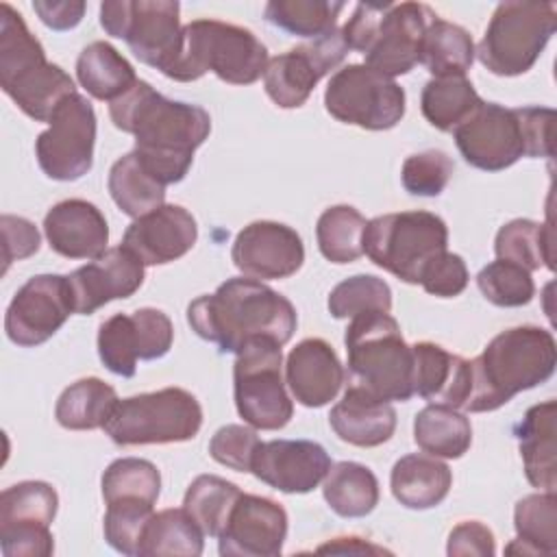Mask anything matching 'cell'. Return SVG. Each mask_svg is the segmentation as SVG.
I'll use <instances>...</instances> for the list:
<instances>
[{
  "instance_id": "1",
  "label": "cell",
  "mask_w": 557,
  "mask_h": 557,
  "mask_svg": "<svg viewBox=\"0 0 557 557\" xmlns=\"http://www.w3.org/2000/svg\"><path fill=\"white\" fill-rule=\"evenodd\" d=\"M109 115L115 128L135 137L133 152L165 187L187 176L196 148L211 133L202 107L165 98L141 78L109 104Z\"/></svg>"
},
{
  "instance_id": "2",
  "label": "cell",
  "mask_w": 557,
  "mask_h": 557,
  "mask_svg": "<svg viewBox=\"0 0 557 557\" xmlns=\"http://www.w3.org/2000/svg\"><path fill=\"white\" fill-rule=\"evenodd\" d=\"M191 331L222 352H239L255 337H270L281 346L296 331L294 305L257 278H226L213 294L198 296L187 307Z\"/></svg>"
},
{
  "instance_id": "3",
  "label": "cell",
  "mask_w": 557,
  "mask_h": 557,
  "mask_svg": "<svg viewBox=\"0 0 557 557\" xmlns=\"http://www.w3.org/2000/svg\"><path fill=\"white\" fill-rule=\"evenodd\" d=\"M555 366L557 346L550 331L531 324L500 331L470 361L472 385L463 411H494L516 394L546 383Z\"/></svg>"
},
{
  "instance_id": "4",
  "label": "cell",
  "mask_w": 557,
  "mask_h": 557,
  "mask_svg": "<svg viewBox=\"0 0 557 557\" xmlns=\"http://www.w3.org/2000/svg\"><path fill=\"white\" fill-rule=\"evenodd\" d=\"M555 111L548 107L507 109L481 102L455 131L463 161L483 172H500L522 157H553Z\"/></svg>"
},
{
  "instance_id": "5",
  "label": "cell",
  "mask_w": 557,
  "mask_h": 557,
  "mask_svg": "<svg viewBox=\"0 0 557 557\" xmlns=\"http://www.w3.org/2000/svg\"><path fill=\"white\" fill-rule=\"evenodd\" d=\"M0 87L35 122H50L76 94L70 74L46 61L44 46L9 2L0 4Z\"/></svg>"
},
{
  "instance_id": "6",
  "label": "cell",
  "mask_w": 557,
  "mask_h": 557,
  "mask_svg": "<svg viewBox=\"0 0 557 557\" xmlns=\"http://www.w3.org/2000/svg\"><path fill=\"white\" fill-rule=\"evenodd\" d=\"M435 13L422 2H359L342 28L348 50L366 57V65L394 78L420 63L426 26Z\"/></svg>"
},
{
  "instance_id": "7",
  "label": "cell",
  "mask_w": 557,
  "mask_h": 557,
  "mask_svg": "<svg viewBox=\"0 0 557 557\" xmlns=\"http://www.w3.org/2000/svg\"><path fill=\"white\" fill-rule=\"evenodd\" d=\"M344 344L352 385L387 403H405L416 394L413 350L387 311H363L350 318Z\"/></svg>"
},
{
  "instance_id": "8",
  "label": "cell",
  "mask_w": 557,
  "mask_h": 557,
  "mask_svg": "<svg viewBox=\"0 0 557 557\" xmlns=\"http://www.w3.org/2000/svg\"><path fill=\"white\" fill-rule=\"evenodd\" d=\"M268 48L252 30L220 20H194L181 30V50L168 78L198 81L213 72L231 85H252L268 67Z\"/></svg>"
},
{
  "instance_id": "9",
  "label": "cell",
  "mask_w": 557,
  "mask_h": 557,
  "mask_svg": "<svg viewBox=\"0 0 557 557\" xmlns=\"http://www.w3.org/2000/svg\"><path fill=\"white\" fill-rule=\"evenodd\" d=\"M446 222L431 211L376 215L366 224L363 252L403 283L418 285L426 265L446 252Z\"/></svg>"
},
{
  "instance_id": "10",
  "label": "cell",
  "mask_w": 557,
  "mask_h": 557,
  "mask_svg": "<svg viewBox=\"0 0 557 557\" xmlns=\"http://www.w3.org/2000/svg\"><path fill=\"white\" fill-rule=\"evenodd\" d=\"M202 426L198 398L183 387H163L117 400L104 433L117 446L189 442Z\"/></svg>"
},
{
  "instance_id": "11",
  "label": "cell",
  "mask_w": 557,
  "mask_h": 557,
  "mask_svg": "<svg viewBox=\"0 0 557 557\" xmlns=\"http://www.w3.org/2000/svg\"><path fill=\"white\" fill-rule=\"evenodd\" d=\"M557 28L553 2H500L474 54L496 76L529 72Z\"/></svg>"
},
{
  "instance_id": "12",
  "label": "cell",
  "mask_w": 557,
  "mask_h": 557,
  "mask_svg": "<svg viewBox=\"0 0 557 557\" xmlns=\"http://www.w3.org/2000/svg\"><path fill=\"white\" fill-rule=\"evenodd\" d=\"M281 344L255 337L242 346L233 363V394L239 418L261 431H278L294 416V403L281 376Z\"/></svg>"
},
{
  "instance_id": "13",
  "label": "cell",
  "mask_w": 557,
  "mask_h": 557,
  "mask_svg": "<svg viewBox=\"0 0 557 557\" xmlns=\"http://www.w3.org/2000/svg\"><path fill=\"white\" fill-rule=\"evenodd\" d=\"M100 26L124 39L131 52L163 76L181 50V4L172 0H107Z\"/></svg>"
},
{
  "instance_id": "14",
  "label": "cell",
  "mask_w": 557,
  "mask_h": 557,
  "mask_svg": "<svg viewBox=\"0 0 557 557\" xmlns=\"http://www.w3.org/2000/svg\"><path fill=\"white\" fill-rule=\"evenodd\" d=\"M326 111L366 131L394 128L405 115V89L366 63L339 67L324 89Z\"/></svg>"
},
{
  "instance_id": "15",
  "label": "cell",
  "mask_w": 557,
  "mask_h": 557,
  "mask_svg": "<svg viewBox=\"0 0 557 557\" xmlns=\"http://www.w3.org/2000/svg\"><path fill=\"white\" fill-rule=\"evenodd\" d=\"M48 124L50 128L35 139L41 172L52 181H78L94 165L96 111L91 102L76 91L61 102Z\"/></svg>"
},
{
  "instance_id": "16",
  "label": "cell",
  "mask_w": 557,
  "mask_h": 557,
  "mask_svg": "<svg viewBox=\"0 0 557 557\" xmlns=\"http://www.w3.org/2000/svg\"><path fill=\"white\" fill-rule=\"evenodd\" d=\"M59 509L57 490L46 481H22L0 494V548L4 557H50V524Z\"/></svg>"
},
{
  "instance_id": "17",
  "label": "cell",
  "mask_w": 557,
  "mask_h": 557,
  "mask_svg": "<svg viewBox=\"0 0 557 557\" xmlns=\"http://www.w3.org/2000/svg\"><path fill=\"white\" fill-rule=\"evenodd\" d=\"M174 326L168 313L154 307H141L133 313H115L98 329V357L104 368L117 376L131 379L137 361L161 359L170 352Z\"/></svg>"
},
{
  "instance_id": "18",
  "label": "cell",
  "mask_w": 557,
  "mask_h": 557,
  "mask_svg": "<svg viewBox=\"0 0 557 557\" xmlns=\"http://www.w3.org/2000/svg\"><path fill=\"white\" fill-rule=\"evenodd\" d=\"M348 54L342 30L335 28L309 44H300L268 61L263 87L281 109L302 107L320 78L335 70Z\"/></svg>"
},
{
  "instance_id": "19",
  "label": "cell",
  "mask_w": 557,
  "mask_h": 557,
  "mask_svg": "<svg viewBox=\"0 0 557 557\" xmlns=\"http://www.w3.org/2000/svg\"><path fill=\"white\" fill-rule=\"evenodd\" d=\"M74 313L67 276L37 274L13 296L4 313L7 337L24 348L48 342Z\"/></svg>"
},
{
  "instance_id": "20",
  "label": "cell",
  "mask_w": 557,
  "mask_h": 557,
  "mask_svg": "<svg viewBox=\"0 0 557 557\" xmlns=\"http://www.w3.org/2000/svg\"><path fill=\"white\" fill-rule=\"evenodd\" d=\"M287 537V511L272 498L239 494L218 535L222 557H276Z\"/></svg>"
},
{
  "instance_id": "21",
  "label": "cell",
  "mask_w": 557,
  "mask_h": 557,
  "mask_svg": "<svg viewBox=\"0 0 557 557\" xmlns=\"http://www.w3.org/2000/svg\"><path fill=\"white\" fill-rule=\"evenodd\" d=\"M231 259L246 276L276 281L300 270L305 261V246L292 226L272 220H257L237 233Z\"/></svg>"
},
{
  "instance_id": "22",
  "label": "cell",
  "mask_w": 557,
  "mask_h": 557,
  "mask_svg": "<svg viewBox=\"0 0 557 557\" xmlns=\"http://www.w3.org/2000/svg\"><path fill=\"white\" fill-rule=\"evenodd\" d=\"M331 468L322 444L311 440L261 442L250 472L283 494H307L315 490Z\"/></svg>"
},
{
  "instance_id": "23",
  "label": "cell",
  "mask_w": 557,
  "mask_h": 557,
  "mask_svg": "<svg viewBox=\"0 0 557 557\" xmlns=\"http://www.w3.org/2000/svg\"><path fill=\"white\" fill-rule=\"evenodd\" d=\"M144 268L141 259L124 246L107 248L87 265L76 268L67 274L74 313L91 315L111 300L133 296L144 285Z\"/></svg>"
},
{
  "instance_id": "24",
  "label": "cell",
  "mask_w": 557,
  "mask_h": 557,
  "mask_svg": "<svg viewBox=\"0 0 557 557\" xmlns=\"http://www.w3.org/2000/svg\"><path fill=\"white\" fill-rule=\"evenodd\" d=\"M198 239L194 215L181 205H161L135 218L124 231L122 246L144 265H163L185 257Z\"/></svg>"
},
{
  "instance_id": "25",
  "label": "cell",
  "mask_w": 557,
  "mask_h": 557,
  "mask_svg": "<svg viewBox=\"0 0 557 557\" xmlns=\"http://www.w3.org/2000/svg\"><path fill=\"white\" fill-rule=\"evenodd\" d=\"M285 383L302 407H324L344 385V366L333 346L320 337L298 342L285 361Z\"/></svg>"
},
{
  "instance_id": "26",
  "label": "cell",
  "mask_w": 557,
  "mask_h": 557,
  "mask_svg": "<svg viewBox=\"0 0 557 557\" xmlns=\"http://www.w3.org/2000/svg\"><path fill=\"white\" fill-rule=\"evenodd\" d=\"M44 233L50 248L67 259H96L109 244L102 211L81 198H67L50 207L44 218Z\"/></svg>"
},
{
  "instance_id": "27",
  "label": "cell",
  "mask_w": 557,
  "mask_h": 557,
  "mask_svg": "<svg viewBox=\"0 0 557 557\" xmlns=\"http://www.w3.org/2000/svg\"><path fill=\"white\" fill-rule=\"evenodd\" d=\"M411 350L416 394L431 405L463 409L472 385L470 361L433 342H418Z\"/></svg>"
},
{
  "instance_id": "28",
  "label": "cell",
  "mask_w": 557,
  "mask_h": 557,
  "mask_svg": "<svg viewBox=\"0 0 557 557\" xmlns=\"http://www.w3.org/2000/svg\"><path fill=\"white\" fill-rule=\"evenodd\" d=\"M329 424L342 442L359 448H374L394 435L396 411L387 400L359 385H350L342 400L331 409Z\"/></svg>"
},
{
  "instance_id": "29",
  "label": "cell",
  "mask_w": 557,
  "mask_h": 557,
  "mask_svg": "<svg viewBox=\"0 0 557 557\" xmlns=\"http://www.w3.org/2000/svg\"><path fill=\"white\" fill-rule=\"evenodd\" d=\"M555 413L557 403L546 400L527 409L516 426L527 481L540 492H555Z\"/></svg>"
},
{
  "instance_id": "30",
  "label": "cell",
  "mask_w": 557,
  "mask_h": 557,
  "mask_svg": "<svg viewBox=\"0 0 557 557\" xmlns=\"http://www.w3.org/2000/svg\"><path fill=\"white\" fill-rule=\"evenodd\" d=\"M453 472L433 455L411 453L400 457L389 474L394 498L407 509L437 507L450 492Z\"/></svg>"
},
{
  "instance_id": "31",
  "label": "cell",
  "mask_w": 557,
  "mask_h": 557,
  "mask_svg": "<svg viewBox=\"0 0 557 557\" xmlns=\"http://www.w3.org/2000/svg\"><path fill=\"white\" fill-rule=\"evenodd\" d=\"M76 78L89 96L109 104L139 81L135 67L109 41H91L81 50Z\"/></svg>"
},
{
  "instance_id": "32",
  "label": "cell",
  "mask_w": 557,
  "mask_h": 557,
  "mask_svg": "<svg viewBox=\"0 0 557 557\" xmlns=\"http://www.w3.org/2000/svg\"><path fill=\"white\" fill-rule=\"evenodd\" d=\"M117 400L115 389L102 379H78L61 392L54 407V418L67 431L104 429Z\"/></svg>"
},
{
  "instance_id": "33",
  "label": "cell",
  "mask_w": 557,
  "mask_h": 557,
  "mask_svg": "<svg viewBox=\"0 0 557 557\" xmlns=\"http://www.w3.org/2000/svg\"><path fill=\"white\" fill-rule=\"evenodd\" d=\"M322 494L326 505L342 518H363L379 505V481L374 472L357 461L331 463Z\"/></svg>"
},
{
  "instance_id": "34",
  "label": "cell",
  "mask_w": 557,
  "mask_h": 557,
  "mask_svg": "<svg viewBox=\"0 0 557 557\" xmlns=\"http://www.w3.org/2000/svg\"><path fill=\"white\" fill-rule=\"evenodd\" d=\"M413 440L426 455L459 459L472 444V426L459 409L429 405L413 418Z\"/></svg>"
},
{
  "instance_id": "35",
  "label": "cell",
  "mask_w": 557,
  "mask_h": 557,
  "mask_svg": "<svg viewBox=\"0 0 557 557\" xmlns=\"http://www.w3.org/2000/svg\"><path fill=\"white\" fill-rule=\"evenodd\" d=\"M516 540L507 553L555 555L557 550V498L555 492L529 494L513 509Z\"/></svg>"
},
{
  "instance_id": "36",
  "label": "cell",
  "mask_w": 557,
  "mask_h": 557,
  "mask_svg": "<svg viewBox=\"0 0 557 557\" xmlns=\"http://www.w3.org/2000/svg\"><path fill=\"white\" fill-rule=\"evenodd\" d=\"M481 96L466 74L431 78L420 96L422 115L437 131H455L481 104Z\"/></svg>"
},
{
  "instance_id": "37",
  "label": "cell",
  "mask_w": 557,
  "mask_h": 557,
  "mask_svg": "<svg viewBox=\"0 0 557 557\" xmlns=\"http://www.w3.org/2000/svg\"><path fill=\"white\" fill-rule=\"evenodd\" d=\"M107 187L120 211L133 220L165 205V185L141 165L135 152L120 157L111 165Z\"/></svg>"
},
{
  "instance_id": "38",
  "label": "cell",
  "mask_w": 557,
  "mask_h": 557,
  "mask_svg": "<svg viewBox=\"0 0 557 557\" xmlns=\"http://www.w3.org/2000/svg\"><path fill=\"white\" fill-rule=\"evenodd\" d=\"M420 63L433 78L466 74L474 63V41L466 28L435 15L422 39Z\"/></svg>"
},
{
  "instance_id": "39",
  "label": "cell",
  "mask_w": 557,
  "mask_h": 557,
  "mask_svg": "<svg viewBox=\"0 0 557 557\" xmlns=\"http://www.w3.org/2000/svg\"><path fill=\"white\" fill-rule=\"evenodd\" d=\"M553 242L555 237L550 224L516 218L498 228L494 239V252L498 259L518 263L529 272L540 268L555 270Z\"/></svg>"
},
{
  "instance_id": "40",
  "label": "cell",
  "mask_w": 557,
  "mask_h": 557,
  "mask_svg": "<svg viewBox=\"0 0 557 557\" xmlns=\"http://www.w3.org/2000/svg\"><path fill=\"white\" fill-rule=\"evenodd\" d=\"M205 548V533L198 522L181 509H163L152 513L144 540L139 546V557L159 555H183L198 557Z\"/></svg>"
},
{
  "instance_id": "41",
  "label": "cell",
  "mask_w": 557,
  "mask_h": 557,
  "mask_svg": "<svg viewBox=\"0 0 557 557\" xmlns=\"http://www.w3.org/2000/svg\"><path fill=\"white\" fill-rule=\"evenodd\" d=\"M344 9L339 0H272L265 4V20L296 37L318 39L337 28Z\"/></svg>"
},
{
  "instance_id": "42",
  "label": "cell",
  "mask_w": 557,
  "mask_h": 557,
  "mask_svg": "<svg viewBox=\"0 0 557 557\" xmlns=\"http://www.w3.org/2000/svg\"><path fill=\"white\" fill-rule=\"evenodd\" d=\"M368 220L350 205L322 211L315 224L318 248L331 263H350L363 255V231Z\"/></svg>"
},
{
  "instance_id": "43",
  "label": "cell",
  "mask_w": 557,
  "mask_h": 557,
  "mask_svg": "<svg viewBox=\"0 0 557 557\" xmlns=\"http://www.w3.org/2000/svg\"><path fill=\"white\" fill-rule=\"evenodd\" d=\"M239 494L242 490L235 483L215 474H200L189 483L183 507L198 522L205 535L218 537Z\"/></svg>"
},
{
  "instance_id": "44",
  "label": "cell",
  "mask_w": 557,
  "mask_h": 557,
  "mask_svg": "<svg viewBox=\"0 0 557 557\" xmlns=\"http://www.w3.org/2000/svg\"><path fill=\"white\" fill-rule=\"evenodd\" d=\"M100 485L104 503L135 498L154 505L161 492V474L148 459L122 457L107 466Z\"/></svg>"
},
{
  "instance_id": "45",
  "label": "cell",
  "mask_w": 557,
  "mask_h": 557,
  "mask_svg": "<svg viewBox=\"0 0 557 557\" xmlns=\"http://www.w3.org/2000/svg\"><path fill=\"white\" fill-rule=\"evenodd\" d=\"M329 313L335 320L355 318L363 311H392V289L374 274H355L337 283L326 300Z\"/></svg>"
},
{
  "instance_id": "46",
  "label": "cell",
  "mask_w": 557,
  "mask_h": 557,
  "mask_svg": "<svg viewBox=\"0 0 557 557\" xmlns=\"http://www.w3.org/2000/svg\"><path fill=\"white\" fill-rule=\"evenodd\" d=\"M476 287L496 307H522L535 296L531 272L518 263L496 259L476 274Z\"/></svg>"
},
{
  "instance_id": "47",
  "label": "cell",
  "mask_w": 557,
  "mask_h": 557,
  "mask_svg": "<svg viewBox=\"0 0 557 557\" xmlns=\"http://www.w3.org/2000/svg\"><path fill=\"white\" fill-rule=\"evenodd\" d=\"M154 513V505L135 498L107 503L104 540L122 555H139L144 531Z\"/></svg>"
},
{
  "instance_id": "48",
  "label": "cell",
  "mask_w": 557,
  "mask_h": 557,
  "mask_svg": "<svg viewBox=\"0 0 557 557\" xmlns=\"http://www.w3.org/2000/svg\"><path fill=\"white\" fill-rule=\"evenodd\" d=\"M453 170H455L453 159L444 150L431 148L405 159L400 181L411 196L433 198L446 189L453 176Z\"/></svg>"
},
{
  "instance_id": "49",
  "label": "cell",
  "mask_w": 557,
  "mask_h": 557,
  "mask_svg": "<svg viewBox=\"0 0 557 557\" xmlns=\"http://www.w3.org/2000/svg\"><path fill=\"white\" fill-rule=\"evenodd\" d=\"M259 444L261 440L250 424H226L213 433L209 455L235 472H250Z\"/></svg>"
},
{
  "instance_id": "50",
  "label": "cell",
  "mask_w": 557,
  "mask_h": 557,
  "mask_svg": "<svg viewBox=\"0 0 557 557\" xmlns=\"http://www.w3.org/2000/svg\"><path fill=\"white\" fill-rule=\"evenodd\" d=\"M420 285L431 296H440V298L459 296L468 287L466 261L455 252H448V250L442 252L426 265L420 278Z\"/></svg>"
},
{
  "instance_id": "51",
  "label": "cell",
  "mask_w": 557,
  "mask_h": 557,
  "mask_svg": "<svg viewBox=\"0 0 557 557\" xmlns=\"http://www.w3.org/2000/svg\"><path fill=\"white\" fill-rule=\"evenodd\" d=\"M0 228H2V248H4V272L13 261L26 259L39 250L41 237L37 226L30 220L4 213L0 218Z\"/></svg>"
},
{
  "instance_id": "52",
  "label": "cell",
  "mask_w": 557,
  "mask_h": 557,
  "mask_svg": "<svg viewBox=\"0 0 557 557\" xmlns=\"http://www.w3.org/2000/svg\"><path fill=\"white\" fill-rule=\"evenodd\" d=\"M446 553L450 557L457 555H479V557H492L496 553L494 533L479 520H466L459 522L450 535Z\"/></svg>"
},
{
  "instance_id": "53",
  "label": "cell",
  "mask_w": 557,
  "mask_h": 557,
  "mask_svg": "<svg viewBox=\"0 0 557 557\" xmlns=\"http://www.w3.org/2000/svg\"><path fill=\"white\" fill-rule=\"evenodd\" d=\"M33 11L39 15V20L52 28V30H70L78 26L85 13L83 0H63V2H33Z\"/></svg>"
},
{
  "instance_id": "54",
  "label": "cell",
  "mask_w": 557,
  "mask_h": 557,
  "mask_svg": "<svg viewBox=\"0 0 557 557\" xmlns=\"http://www.w3.org/2000/svg\"><path fill=\"white\" fill-rule=\"evenodd\" d=\"M315 553H320V555H324V553H331V555H383L389 550H385L383 546H376L372 542H366L361 537H335L333 542L318 546Z\"/></svg>"
}]
</instances>
